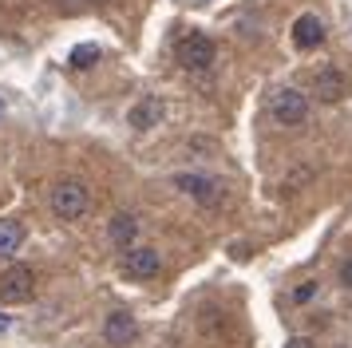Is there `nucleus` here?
I'll return each instance as SVG.
<instances>
[{
	"mask_svg": "<svg viewBox=\"0 0 352 348\" xmlns=\"http://www.w3.org/2000/svg\"><path fill=\"white\" fill-rule=\"evenodd\" d=\"M317 293V281H305V285H297V293H293V301H309Z\"/></svg>",
	"mask_w": 352,
	"mask_h": 348,
	"instance_id": "obj_14",
	"label": "nucleus"
},
{
	"mask_svg": "<svg viewBox=\"0 0 352 348\" xmlns=\"http://www.w3.org/2000/svg\"><path fill=\"white\" fill-rule=\"evenodd\" d=\"M96 4H107V0H96Z\"/></svg>",
	"mask_w": 352,
	"mask_h": 348,
	"instance_id": "obj_18",
	"label": "nucleus"
},
{
	"mask_svg": "<svg viewBox=\"0 0 352 348\" xmlns=\"http://www.w3.org/2000/svg\"><path fill=\"white\" fill-rule=\"evenodd\" d=\"M83 210H87V186L83 182H76V178H64V182H56V190H52V214L56 218H80Z\"/></svg>",
	"mask_w": 352,
	"mask_h": 348,
	"instance_id": "obj_2",
	"label": "nucleus"
},
{
	"mask_svg": "<svg viewBox=\"0 0 352 348\" xmlns=\"http://www.w3.org/2000/svg\"><path fill=\"white\" fill-rule=\"evenodd\" d=\"M0 111H4V99H0Z\"/></svg>",
	"mask_w": 352,
	"mask_h": 348,
	"instance_id": "obj_19",
	"label": "nucleus"
},
{
	"mask_svg": "<svg viewBox=\"0 0 352 348\" xmlns=\"http://www.w3.org/2000/svg\"><path fill=\"white\" fill-rule=\"evenodd\" d=\"M159 119H162V99L159 95H143V99L127 111V123L135 127V131H151V127H159Z\"/></svg>",
	"mask_w": 352,
	"mask_h": 348,
	"instance_id": "obj_10",
	"label": "nucleus"
},
{
	"mask_svg": "<svg viewBox=\"0 0 352 348\" xmlns=\"http://www.w3.org/2000/svg\"><path fill=\"white\" fill-rule=\"evenodd\" d=\"M119 269H123V277H131V281H151V277H159L162 257H159V250L139 246V250H127V257H123Z\"/></svg>",
	"mask_w": 352,
	"mask_h": 348,
	"instance_id": "obj_5",
	"label": "nucleus"
},
{
	"mask_svg": "<svg viewBox=\"0 0 352 348\" xmlns=\"http://www.w3.org/2000/svg\"><path fill=\"white\" fill-rule=\"evenodd\" d=\"M270 115H273V119H277L281 127L305 123V119H309V95H301L297 87H281V91H273Z\"/></svg>",
	"mask_w": 352,
	"mask_h": 348,
	"instance_id": "obj_1",
	"label": "nucleus"
},
{
	"mask_svg": "<svg viewBox=\"0 0 352 348\" xmlns=\"http://www.w3.org/2000/svg\"><path fill=\"white\" fill-rule=\"evenodd\" d=\"M175 186L186 190L194 202H202V206H218L222 202V186H218L214 178H206V174H175Z\"/></svg>",
	"mask_w": 352,
	"mask_h": 348,
	"instance_id": "obj_6",
	"label": "nucleus"
},
{
	"mask_svg": "<svg viewBox=\"0 0 352 348\" xmlns=\"http://www.w3.org/2000/svg\"><path fill=\"white\" fill-rule=\"evenodd\" d=\"M4 325H8V320H4V316H0V329H4Z\"/></svg>",
	"mask_w": 352,
	"mask_h": 348,
	"instance_id": "obj_17",
	"label": "nucleus"
},
{
	"mask_svg": "<svg viewBox=\"0 0 352 348\" xmlns=\"http://www.w3.org/2000/svg\"><path fill=\"white\" fill-rule=\"evenodd\" d=\"M135 234H139V221L131 218V214H115L111 218V241L119 246V250H131Z\"/></svg>",
	"mask_w": 352,
	"mask_h": 348,
	"instance_id": "obj_12",
	"label": "nucleus"
},
{
	"mask_svg": "<svg viewBox=\"0 0 352 348\" xmlns=\"http://www.w3.org/2000/svg\"><path fill=\"white\" fill-rule=\"evenodd\" d=\"M285 348H317L309 336H293V340H285Z\"/></svg>",
	"mask_w": 352,
	"mask_h": 348,
	"instance_id": "obj_15",
	"label": "nucleus"
},
{
	"mask_svg": "<svg viewBox=\"0 0 352 348\" xmlns=\"http://www.w3.org/2000/svg\"><path fill=\"white\" fill-rule=\"evenodd\" d=\"M340 285H349V289H352V257L340 265Z\"/></svg>",
	"mask_w": 352,
	"mask_h": 348,
	"instance_id": "obj_16",
	"label": "nucleus"
},
{
	"mask_svg": "<svg viewBox=\"0 0 352 348\" xmlns=\"http://www.w3.org/2000/svg\"><path fill=\"white\" fill-rule=\"evenodd\" d=\"M36 293V277L28 265H8L4 269V277H0V301L4 305H24V301H32Z\"/></svg>",
	"mask_w": 352,
	"mask_h": 348,
	"instance_id": "obj_3",
	"label": "nucleus"
},
{
	"mask_svg": "<svg viewBox=\"0 0 352 348\" xmlns=\"http://www.w3.org/2000/svg\"><path fill=\"white\" fill-rule=\"evenodd\" d=\"M293 44L301 47V52H313V47L324 44V24H320V16L305 12L293 20Z\"/></svg>",
	"mask_w": 352,
	"mask_h": 348,
	"instance_id": "obj_8",
	"label": "nucleus"
},
{
	"mask_svg": "<svg viewBox=\"0 0 352 348\" xmlns=\"http://www.w3.org/2000/svg\"><path fill=\"white\" fill-rule=\"evenodd\" d=\"M24 241V226L16 218H0V257H12Z\"/></svg>",
	"mask_w": 352,
	"mask_h": 348,
	"instance_id": "obj_11",
	"label": "nucleus"
},
{
	"mask_svg": "<svg viewBox=\"0 0 352 348\" xmlns=\"http://www.w3.org/2000/svg\"><path fill=\"white\" fill-rule=\"evenodd\" d=\"M103 336H107V345H115V348H127L135 336H139V325H135V316L131 313H111L107 320H103Z\"/></svg>",
	"mask_w": 352,
	"mask_h": 348,
	"instance_id": "obj_9",
	"label": "nucleus"
},
{
	"mask_svg": "<svg viewBox=\"0 0 352 348\" xmlns=\"http://www.w3.org/2000/svg\"><path fill=\"white\" fill-rule=\"evenodd\" d=\"M313 95H317L320 103H336V99H344V95H349V79H344V72H336V67H320L317 76H313Z\"/></svg>",
	"mask_w": 352,
	"mask_h": 348,
	"instance_id": "obj_7",
	"label": "nucleus"
},
{
	"mask_svg": "<svg viewBox=\"0 0 352 348\" xmlns=\"http://www.w3.org/2000/svg\"><path fill=\"white\" fill-rule=\"evenodd\" d=\"M96 60H99V47H96V44H80V47H72V67H91Z\"/></svg>",
	"mask_w": 352,
	"mask_h": 348,
	"instance_id": "obj_13",
	"label": "nucleus"
},
{
	"mask_svg": "<svg viewBox=\"0 0 352 348\" xmlns=\"http://www.w3.org/2000/svg\"><path fill=\"white\" fill-rule=\"evenodd\" d=\"M178 63H182L186 72H206L210 63H214V40L202 36V32H190V36L178 44Z\"/></svg>",
	"mask_w": 352,
	"mask_h": 348,
	"instance_id": "obj_4",
	"label": "nucleus"
}]
</instances>
